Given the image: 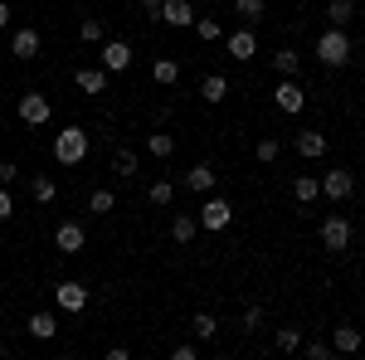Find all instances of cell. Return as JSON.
<instances>
[{
  "label": "cell",
  "mask_w": 365,
  "mask_h": 360,
  "mask_svg": "<svg viewBox=\"0 0 365 360\" xmlns=\"http://www.w3.org/2000/svg\"><path fill=\"white\" fill-rule=\"evenodd\" d=\"M151 83L175 88L180 83V63H175V58H156V63H151Z\"/></svg>",
  "instance_id": "d6986e66"
},
{
  "label": "cell",
  "mask_w": 365,
  "mask_h": 360,
  "mask_svg": "<svg viewBox=\"0 0 365 360\" xmlns=\"http://www.w3.org/2000/svg\"><path fill=\"white\" fill-rule=\"evenodd\" d=\"M336 351H331V341H307V360H331Z\"/></svg>",
  "instance_id": "d590c367"
},
{
  "label": "cell",
  "mask_w": 365,
  "mask_h": 360,
  "mask_svg": "<svg viewBox=\"0 0 365 360\" xmlns=\"http://www.w3.org/2000/svg\"><path fill=\"white\" fill-rule=\"evenodd\" d=\"M234 15H239L244 25H258V20L268 15V0H234Z\"/></svg>",
  "instance_id": "603a6c76"
},
{
  "label": "cell",
  "mask_w": 365,
  "mask_h": 360,
  "mask_svg": "<svg viewBox=\"0 0 365 360\" xmlns=\"http://www.w3.org/2000/svg\"><path fill=\"white\" fill-rule=\"evenodd\" d=\"M88 151H93V141H88L83 127H63V132L54 137V161L58 166H83Z\"/></svg>",
  "instance_id": "6da1fadb"
},
{
  "label": "cell",
  "mask_w": 365,
  "mask_h": 360,
  "mask_svg": "<svg viewBox=\"0 0 365 360\" xmlns=\"http://www.w3.org/2000/svg\"><path fill=\"white\" fill-rule=\"evenodd\" d=\"M195 215H175V220H170V239H175V244H190V239H195Z\"/></svg>",
  "instance_id": "484cf974"
},
{
  "label": "cell",
  "mask_w": 365,
  "mask_h": 360,
  "mask_svg": "<svg viewBox=\"0 0 365 360\" xmlns=\"http://www.w3.org/2000/svg\"><path fill=\"white\" fill-rule=\"evenodd\" d=\"M29 336H34V341H54L58 336L54 312H34V317H29Z\"/></svg>",
  "instance_id": "ffe728a7"
},
{
  "label": "cell",
  "mask_w": 365,
  "mask_h": 360,
  "mask_svg": "<svg viewBox=\"0 0 365 360\" xmlns=\"http://www.w3.org/2000/svg\"><path fill=\"white\" fill-rule=\"evenodd\" d=\"M49 117H54V103L44 93H20V122L25 127H44Z\"/></svg>",
  "instance_id": "5b68a950"
},
{
  "label": "cell",
  "mask_w": 365,
  "mask_h": 360,
  "mask_svg": "<svg viewBox=\"0 0 365 360\" xmlns=\"http://www.w3.org/2000/svg\"><path fill=\"white\" fill-rule=\"evenodd\" d=\"M141 5H146V10H151V15H156V10H161V0H141Z\"/></svg>",
  "instance_id": "60d3db41"
},
{
  "label": "cell",
  "mask_w": 365,
  "mask_h": 360,
  "mask_svg": "<svg viewBox=\"0 0 365 360\" xmlns=\"http://www.w3.org/2000/svg\"><path fill=\"white\" fill-rule=\"evenodd\" d=\"M10 215H15V195H10L5 185H0V224L10 220Z\"/></svg>",
  "instance_id": "74e56055"
},
{
  "label": "cell",
  "mask_w": 365,
  "mask_h": 360,
  "mask_svg": "<svg viewBox=\"0 0 365 360\" xmlns=\"http://www.w3.org/2000/svg\"><path fill=\"white\" fill-rule=\"evenodd\" d=\"M200 34V39H205V44H215V39H225V25H220V20H210V15H200L195 25H190Z\"/></svg>",
  "instance_id": "1f68e13d"
},
{
  "label": "cell",
  "mask_w": 365,
  "mask_h": 360,
  "mask_svg": "<svg viewBox=\"0 0 365 360\" xmlns=\"http://www.w3.org/2000/svg\"><path fill=\"white\" fill-rule=\"evenodd\" d=\"M292 146H297V156H307V161H322V156H327V137H322V132H297Z\"/></svg>",
  "instance_id": "ac0fdd59"
},
{
  "label": "cell",
  "mask_w": 365,
  "mask_h": 360,
  "mask_svg": "<svg viewBox=\"0 0 365 360\" xmlns=\"http://www.w3.org/2000/svg\"><path fill=\"white\" fill-rule=\"evenodd\" d=\"M117 210V195L113 190H93L88 195V215H113Z\"/></svg>",
  "instance_id": "f546056e"
},
{
  "label": "cell",
  "mask_w": 365,
  "mask_h": 360,
  "mask_svg": "<svg viewBox=\"0 0 365 360\" xmlns=\"http://www.w3.org/2000/svg\"><path fill=\"white\" fill-rule=\"evenodd\" d=\"M146 151H151L156 161H166V156H175V137H170V132H146Z\"/></svg>",
  "instance_id": "7402d4cb"
},
{
  "label": "cell",
  "mask_w": 365,
  "mask_h": 360,
  "mask_svg": "<svg viewBox=\"0 0 365 360\" xmlns=\"http://www.w3.org/2000/svg\"><path fill=\"white\" fill-rule=\"evenodd\" d=\"M170 29H190L195 25V5L190 0H161V10H156Z\"/></svg>",
  "instance_id": "30bf717a"
},
{
  "label": "cell",
  "mask_w": 365,
  "mask_h": 360,
  "mask_svg": "<svg viewBox=\"0 0 365 360\" xmlns=\"http://www.w3.org/2000/svg\"><path fill=\"white\" fill-rule=\"evenodd\" d=\"M317 63H322V68H346V63H351V34L331 25L317 39Z\"/></svg>",
  "instance_id": "7a4b0ae2"
},
{
  "label": "cell",
  "mask_w": 365,
  "mask_h": 360,
  "mask_svg": "<svg viewBox=\"0 0 365 360\" xmlns=\"http://www.w3.org/2000/svg\"><path fill=\"white\" fill-rule=\"evenodd\" d=\"M54 249H58V253H68V258H73V253H83V249H88L83 224H73V220L58 224V229H54Z\"/></svg>",
  "instance_id": "9c48e42d"
},
{
  "label": "cell",
  "mask_w": 365,
  "mask_h": 360,
  "mask_svg": "<svg viewBox=\"0 0 365 360\" xmlns=\"http://www.w3.org/2000/svg\"><path fill=\"white\" fill-rule=\"evenodd\" d=\"M229 54L239 58V63H249V58L258 54V39H253V29H234V34H229Z\"/></svg>",
  "instance_id": "2e32d148"
},
{
  "label": "cell",
  "mask_w": 365,
  "mask_h": 360,
  "mask_svg": "<svg viewBox=\"0 0 365 360\" xmlns=\"http://www.w3.org/2000/svg\"><path fill=\"white\" fill-rule=\"evenodd\" d=\"M215 180H220L215 166H190L185 175H180V185H185V190H195V195H210V190H215Z\"/></svg>",
  "instance_id": "4fadbf2b"
},
{
  "label": "cell",
  "mask_w": 365,
  "mask_h": 360,
  "mask_svg": "<svg viewBox=\"0 0 365 360\" xmlns=\"http://www.w3.org/2000/svg\"><path fill=\"white\" fill-rule=\"evenodd\" d=\"M229 220H234V205H229L225 195H210V200L200 205V229L220 234V229H229Z\"/></svg>",
  "instance_id": "3957f363"
},
{
  "label": "cell",
  "mask_w": 365,
  "mask_h": 360,
  "mask_svg": "<svg viewBox=\"0 0 365 360\" xmlns=\"http://www.w3.org/2000/svg\"><path fill=\"white\" fill-rule=\"evenodd\" d=\"M200 98H205L210 108L225 103V98H229V78H225V73H205V78H200Z\"/></svg>",
  "instance_id": "e0dca14e"
},
{
  "label": "cell",
  "mask_w": 365,
  "mask_h": 360,
  "mask_svg": "<svg viewBox=\"0 0 365 360\" xmlns=\"http://www.w3.org/2000/svg\"><path fill=\"white\" fill-rule=\"evenodd\" d=\"M10 25V5H5V0H0V29Z\"/></svg>",
  "instance_id": "ab89813d"
},
{
  "label": "cell",
  "mask_w": 365,
  "mask_h": 360,
  "mask_svg": "<svg viewBox=\"0 0 365 360\" xmlns=\"http://www.w3.org/2000/svg\"><path fill=\"white\" fill-rule=\"evenodd\" d=\"M273 103H278V112H287V117H297V112L307 108V88L297 83V78H282V83L273 88Z\"/></svg>",
  "instance_id": "8992f818"
},
{
  "label": "cell",
  "mask_w": 365,
  "mask_h": 360,
  "mask_svg": "<svg viewBox=\"0 0 365 360\" xmlns=\"http://www.w3.org/2000/svg\"><path fill=\"white\" fill-rule=\"evenodd\" d=\"M10 54L15 58H39V29H15V34H10Z\"/></svg>",
  "instance_id": "5bb4252c"
},
{
  "label": "cell",
  "mask_w": 365,
  "mask_h": 360,
  "mask_svg": "<svg viewBox=\"0 0 365 360\" xmlns=\"http://www.w3.org/2000/svg\"><path fill=\"white\" fill-rule=\"evenodd\" d=\"M273 68H278L282 78H297V68H302V54H297V49H278V54H273Z\"/></svg>",
  "instance_id": "d4e9b609"
},
{
  "label": "cell",
  "mask_w": 365,
  "mask_h": 360,
  "mask_svg": "<svg viewBox=\"0 0 365 360\" xmlns=\"http://www.w3.org/2000/svg\"><path fill=\"white\" fill-rule=\"evenodd\" d=\"M190 326H195V341H210V336L220 331V322H215L210 312H195V322H190Z\"/></svg>",
  "instance_id": "d6a6232c"
},
{
  "label": "cell",
  "mask_w": 365,
  "mask_h": 360,
  "mask_svg": "<svg viewBox=\"0 0 365 360\" xmlns=\"http://www.w3.org/2000/svg\"><path fill=\"white\" fill-rule=\"evenodd\" d=\"M253 156H258V161H278V156H282V141L278 137H263L258 146H253Z\"/></svg>",
  "instance_id": "836d02e7"
},
{
  "label": "cell",
  "mask_w": 365,
  "mask_h": 360,
  "mask_svg": "<svg viewBox=\"0 0 365 360\" xmlns=\"http://www.w3.org/2000/svg\"><path fill=\"white\" fill-rule=\"evenodd\" d=\"M103 68L108 73H127L132 68V44L127 39H103Z\"/></svg>",
  "instance_id": "ba28073f"
},
{
  "label": "cell",
  "mask_w": 365,
  "mask_h": 360,
  "mask_svg": "<svg viewBox=\"0 0 365 360\" xmlns=\"http://www.w3.org/2000/svg\"><path fill=\"white\" fill-rule=\"evenodd\" d=\"M351 15H356V0H331V5H327V20H331L336 29L351 25Z\"/></svg>",
  "instance_id": "4316f807"
},
{
  "label": "cell",
  "mask_w": 365,
  "mask_h": 360,
  "mask_svg": "<svg viewBox=\"0 0 365 360\" xmlns=\"http://www.w3.org/2000/svg\"><path fill=\"white\" fill-rule=\"evenodd\" d=\"M273 346H278L282 356H292V351H302V331H297V326H278Z\"/></svg>",
  "instance_id": "83f0119b"
},
{
  "label": "cell",
  "mask_w": 365,
  "mask_h": 360,
  "mask_svg": "<svg viewBox=\"0 0 365 360\" xmlns=\"http://www.w3.org/2000/svg\"><path fill=\"white\" fill-rule=\"evenodd\" d=\"M146 200H151V205H170V200H175V185H170V180H156V185L146 190Z\"/></svg>",
  "instance_id": "e575fe53"
},
{
  "label": "cell",
  "mask_w": 365,
  "mask_h": 360,
  "mask_svg": "<svg viewBox=\"0 0 365 360\" xmlns=\"http://www.w3.org/2000/svg\"><path fill=\"white\" fill-rule=\"evenodd\" d=\"M292 195H297V205H312V200L322 195V180H312V175H297V180H292Z\"/></svg>",
  "instance_id": "f1b7e54d"
},
{
  "label": "cell",
  "mask_w": 365,
  "mask_h": 360,
  "mask_svg": "<svg viewBox=\"0 0 365 360\" xmlns=\"http://www.w3.org/2000/svg\"><path fill=\"white\" fill-rule=\"evenodd\" d=\"M351 190H356V170H327L322 175V195L327 200H346Z\"/></svg>",
  "instance_id": "8fae6325"
},
{
  "label": "cell",
  "mask_w": 365,
  "mask_h": 360,
  "mask_svg": "<svg viewBox=\"0 0 365 360\" xmlns=\"http://www.w3.org/2000/svg\"><path fill=\"white\" fill-rule=\"evenodd\" d=\"M108 78H113L108 68H78V73H73V88L88 93V98H98V93H108Z\"/></svg>",
  "instance_id": "7c38bea8"
},
{
  "label": "cell",
  "mask_w": 365,
  "mask_h": 360,
  "mask_svg": "<svg viewBox=\"0 0 365 360\" xmlns=\"http://www.w3.org/2000/svg\"><path fill=\"white\" fill-rule=\"evenodd\" d=\"M15 180H20V166H15V161H0V185H5V190H10V185H15Z\"/></svg>",
  "instance_id": "8d00e7d4"
},
{
  "label": "cell",
  "mask_w": 365,
  "mask_h": 360,
  "mask_svg": "<svg viewBox=\"0 0 365 360\" xmlns=\"http://www.w3.org/2000/svg\"><path fill=\"white\" fill-rule=\"evenodd\" d=\"M361 346H365V336L356 331V326H336V331H331V351H336V356H356Z\"/></svg>",
  "instance_id": "9a60e30c"
},
{
  "label": "cell",
  "mask_w": 365,
  "mask_h": 360,
  "mask_svg": "<svg viewBox=\"0 0 365 360\" xmlns=\"http://www.w3.org/2000/svg\"><path fill=\"white\" fill-rule=\"evenodd\" d=\"M113 170L122 175V180H132V175H137V151H132V146H117L113 151Z\"/></svg>",
  "instance_id": "cb8c5ba5"
},
{
  "label": "cell",
  "mask_w": 365,
  "mask_h": 360,
  "mask_svg": "<svg viewBox=\"0 0 365 360\" xmlns=\"http://www.w3.org/2000/svg\"><path fill=\"white\" fill-rule=\"evenodd\" d=\"M78 39H83V44H103V39H108V29H103V20H98V15H88L83 25H78Z\"/></svg>",
  "instance_id": "4dcf8cb0"
},
{
  "label": "cell",
  "mask_w": 365,
  "mask_h": 360,
  "mask_svg": "<svg viewBox=\"0 0 365 360\" xmlns=\"http://www.w3.org/2000/svg\"><path fill=\"white\" fill-rule=\"evenodd\" d=\"M29 195H34V205H54L58 200L54 175H34V180H29Z\"/></svg>",
  "instance_id": "44dd1931"
},
{
  "label": "cell",
  "mask_w": 365,
  "mask_h": 360,
  "mask_svg": "<svg viewBox=\"0 0 365 360\" xmlns=\"http://www.w3.org/2000/svg\"><path fill=\"white\" fill-rule=\"evenodd\" d=\"M88 297H93V292H88L83 282H73V277L54 282V302L63 307V312H83V307H88Z\"/></svg>",
  "instance_id": "52a82bcc"
},
{
  "label": "cell",
  "mask_w": 365,
  "mask_h": 360,
  "mask_svg": "<svg viewBox=\"0 0 365 360\" xmlns=\"http://www.w3.org/2000/svg\"><path fill=\"white\" fill-rule=\"evenodd\" d=\"M322 249H331V253L351 249V220L346 215H327L322 220Z\"/></svg>",
  "instance_id": "277c9868"
},
{
  "label": "cell",
  "mask_w": 365,
  "mask_h": 360,
  "mask_svg": "<svg viewBox=\"0 0 365 360\" xmlns=\"http://www.w3.org/2000/svg\"><path fill=\"white\" fill-rule=\"evenodd\" d=\"M258 326H263V307H249L244 312V331H258Z\"/></svg>",
  "instance_id": "f35d334b"
}]
</instances>
